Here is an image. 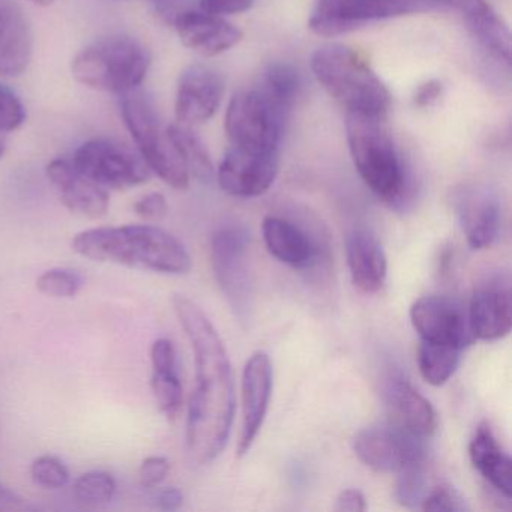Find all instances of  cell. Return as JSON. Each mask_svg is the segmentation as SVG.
Instances as JSON below:
<instances>
[{
  "instance_id": "cell-1",
  "label": "cell",
  "mask_w": 512,
  "mask_h": 512,
  "mask_svg": "<svg viewBox=\"0 0 512 512\" xmlns=\"http://www.w3.org/2000/svg\"><path fill=\"white\" fill-rule=\"evenodd\" d=\"M173 310L194 355V389L188 403L185 448L194 464L217 460L229 442L235 416V382L223 338L202 307L173 295Z\"/></svg>"
},
{
  "instance_id": "cell-2",
  "label": "cell",
  "mask_w": 512,
  "mask_h": 512,
  "mask_svg": "<svg viewBox=\"0 0 512 512\" xmlns=\"http://www.w3.org/2000/svg\"><path fill=\"white\" fill-rule=\"evenodd\" d=\"M71 248L94 262L157 274L182 275L191 269V256L185 245L172 233L151 224L83 230L74 236Z\"/></svg>"
},
{
  "instance_id": "cell-3",
  "label": "cell",
  "mask_w": 512,
  "mask_h": 512,
  "mask_svg": "<svg viewBox=\"0 0 512 512\" xmlns=\"http://www.w3.org/2000/svg\"><path fill=\"white\" fill-rule=\"evenodd\" d=\"M346 131L353 164L364 184L391 208L403 206L409 182L386 116L346 113Z\"/></svg>"
},
{
  "instance_id": "cell-4",
  "label": "cell",
  "mask_w": 512,
  "mask_h": 512,
  "mask_svg": "<svg viewBox=\"0 0 512 512\" xmlns=\"http://www.w3.org/2000/svg\"><path fill=\"white\" fill-rule=\"evenodd\" d=\"M311 70L346 113L388 115L391 94L356 50L341 44L322 47L311 59Z\"/></svg>"
},
{
  "instance_id": "cell-5",
  "label": "cell",
  "mask_w": 512,
  "mask_h": 512,
  "mask_svg": "<svg viewBox=\"0 0 512 512\" xmlns=\"http://www.w3.org/2000/svg\"><path fill=\"white\" fill-rule=\"evenodd\" d=\"M151 67V53L136 38L109 37L86 47L74 58L77 82L101 92L128 94L142 85Z\"/></svg>"
},
{
  "instance_id": "cell-6",
  "label": "cell",
  "mask_w": 512,
  "mask_h": 512,
  "mask_svg": "<svg viewBox=\"0 0 512 512\" xmlns=\"http://www.w3.org/2000/svg\"><path fill=\"white\" fill-rule=\"evenodd\" d=\"M124 95L122 118L140 157L167 185L175 190H185L190 185V173L170 142L167 131L161 127L155 107L140 92L131 91Z\"/></svg>"
},
{
  "instance_id": "cell-7",
  "label": "cell",
  "mask_w": 512,
  "mask_h": 512,
  "mask_svg": "<svg viewBox=\"0 0 512 512\" xmlns=\"http://www.w3.org/2000/svg\"><path fill=\"white\" fill-rule=\"evenodd\" d=\"M286 116L259 88L239 92L227 107L226 134L230 146L280 151Z\"/></svg>"
},
{
  "instance_id": "cell-8",
  "label": "cell",
  "mask_w": 512,
  "mask_h": 512,
  "mask_svg": "<svg viewBox=\"0 0 512 512\" xmlns=\"http://www.w3.org/2000/svg\"><path fill=\"white\" fill-rule=\"evenodd\" d=\"M71 163L82 175L107 191L139 187L151 175V170L140 154L131 151L118 140L106 137L83 143Z\"/></svg>"
},
{
  "instance_id": "cell-9",
  "label": "cell",
  "mask_w": 512,
  "mask_h": 512,
  "mask_svg": "<svg viewBox=\"0 0 512 512\" xmlns=\"http://www.w3.org/2000/svg\"><path fill=\"white\" fill-rule=\"evenodd\" d=\"M427 8L425 0H317L308 26L319 37L334 38Z\"/></svg>"
},
{
  "instance_id": "cell-10",
  "label": "cell",
  "mask_w": 512,
  "mask_h": 512,
  "mask_svg": "<svg viewBox=\"0 0 512 512\" xmlns=\"http://www.w3.org/2000/svg\"><path fill=\"white\" fill-rule=\"evenodd\" d=\"M250 238L239 227L218 230L211 242L215 278L235 316L247 320L251 310V278L248 268Z\"/></svg>"
},
{
  "instance_id": "cell-11",
  "label": "cell",
  "mask_w": 512,
  "mask_h": 512,
  "mask_svg": "<svg viewBox=\"0 0 512 512\" xmlns=\"http://www.w3.org/2000/svg\"><path fill=\"white\" fill-rule=\"evenodd\" d=\"M424 440L395 422L373 425L356 434L353 452L362 464L376 472L397 473L409 464L427 460Z\"/></svg>"
},
{
  "instance_id": "cell-12",
  "label": "cell",
  "mask_w": 512,
  "mask_h": 512,
  "mask_svg": "<svg viewBox=\"0 0 512 512\" xmlns=\"http://www.w3.org/2000/svg\"><path fill=\"white\" fill-rule=\"evenodd\" d=\"M410 322L421 341L466 349L476 338L469 314L457 299L449 296H422L410 307Z\"/></svg>"
},
{
  "instance_id": "cell-13",
  "label": "cell",
  "mask_w": 512,
  "mask_h": 512,
  "mask_svg": "<svg viewBox=\"0 0 512 512\" xmlns=\"http://www.w3.org/2000/svg\"><path fill=\"white\" fill-rule=\"evenodd\" d=\"M280 170V151L230 146L218 166L221 190L233 197L251 199L265 194L274 184Z\"/></svg>"
},
{
  "instance_id": "cell-14",
  "label": "cell",
  "mask_w": 512,
  "mask_h": 512,
  "mask_svg": "<svg viewBox=\"0 0 512 512\" xmlns=\"http://www.w3.org/2000/svg\"><path fill=\"white\" fill-rule=\"evenodd\" d=\"M452 206L472 250L490 248L499 239L503 224L502 203L490 188L463 185L452 194Z\"/></svg>"
},
{
  "instance_id": "cell-15",
  "label": "cell",
  "mask_w": 512,
  "mask_h": 512,
  "mask_svg": "<svg viewBox=\"0 0 512 512\" xmlns=\"http://www.w3.org/2000/svg\"><path fill=\"white\" fill-rule=\"evenodd\" d=\"M274 389V368L268 353L257 350L248 359L242 371V425L238 443V457L250 452L259 436Z\"/></svg>"
},
{
  "instance_id": "cell-16",
  "label": "cell",
  "mask_w": 512,
  "mask_h": 512,
  "mask_svg": "<svg viewBox=\"0 0 512 512\" xmlns=\"http://www.w3.org/2000/svg\"><path fill=\"white\" fill-rule=\"evenodd\" d=\"M467 314L476 340L497 341L509 335L512 302L508 275H496L479 284L470 299Z\"/></svg>"
},
{
  "instance_id": "cell-17",
  "label": "cell",
  "mask_w": 512,
  "mask_h": 512,
  "mask_svg": "<svg viewBox=\"0 0 512 512\" xmlns=\"http://www.w3.org/2000/svg\"><path fill=\"white\" fill-rule=\"evenodd\" d=\"M223 77L206 67L194 65L182 74L176 92L175 112L178 122L185 125L203 124L209 121L223 103Z\"/></svg>"
},
{
  "instance_id": "cell-18",
  "label": "cell",
  "mask_w": 512,
  "mask_h": 512,
  "mask_svg": "<svg viewBox=\"0 0 512 512\" xmlns=\"http://www.w3.org/2000/svg\"><path fill=\"white\" fill-rule=\"evenodd\" d=\"M47 178L55 187L62 205L79 217L100 220L110 208L109 191L79 172L68 160H53Z\"/></svg>"
},
{
  "instance_id": "cell-19",
  "label": "cell",
  "mask_w": 512,
  "mask_h": 512,
  "mask_svg": "<svg viewBox=\"0 0 512 512\" xmlns=\"http://www.w3.org/2000/svg\"><path fill=\"white\" fill-rule=\"evenodd\" d=\"M175 28L184 46L205 58H214L233 49L244 37L241 29L223 17L202 10L179 13Z\"/></svg>"
},
{
  "instance_id": "cell-20",
  "label": "cell",
  "mask_w": 512,
  "mask_h": 512,
  "mask_svg": "<svg viewBox=\"0 0 512 512\" xmlns=\"http://www.w3.org/2000/svg\"><path fill=\"white\" fill-rule=\"evenodd\" d=\"M383 395L395 424L424 439L436 433L439 425L436 409L403 374H389L383 386Z\"/></svg>"
},
{
  "instance_id": "cell-21",
  "label": "cell",
  "mask_w": 512,
  "mask_h": 512,
  "mask_svg": "<svg viewBox=\"0 0 512 512\" xmlns=\"http://www.w3.org/2000/svg\"><path fill=\"white\" fill-rule=\"evenodd\" d=\"M34 34L16 0H0V74L20 76L31 64Z\"/></svg>"
},
{
  "instance_id": "cell-22",
  "label": "cell",
  "mask_w": 512,
  "mask_h": 512,
  "mask_svg": "<svg viewBox=\"0 0 512 512\" xmlns=\"http://www.w3.org/2000/svg\"><path fill=\"white\" fill-rule=\"evenodd\" d=\"M263 241L278 262L299 271L316 266L319 250L310 235L286 218L268 215L262 223Z\"/></svg>"
},
{
  "instance_id": "cell-23",
  "label": "cell",
  "mask_w": 512,
  "mask_h": 512,
  "mask_svg": "<svg viewBox=\"0 0 512 512\" xmlns=\"http://www.w3.org/2000/svg\"><path fill=\"white\" fill-rule=\"evenodd\" d=\"M347 265L353 286L365 295H373L385 286L388 259L373 233L355 229L346 241Z\"/></svg>"
},
{
  "instance_id": "cell-24",
  "label": "cell",
  "mask_w": 512,
  "mask_h": 512,
  "mask_svg": "<svg viewBox=\"0 0 512 512\" xmlns=\"http://www.w3.org/2000/svg\"><path fill=\"white\" fill-rule=\"evenodd\" d=\"M469 457L479 475L505 499L512 494V461L488 422H481L469 443Z\"/></svg>"
},
{
  "instance_id": "cell-25",
  "label": "cell",
  "mask_w": 512,
  "mask_h": 512,
  "mask_svg": "<svg viewBox=\"0 0 512 512\" xmlns=\"http://www.w3.org/2000/svg\"><path fill=\"white\" fill-rule=\"evenodd\" d=\"M170 142L175 146L181 160L184 161L190 176L200 181H209L214 176L211 155L205 143L194 133L191 125L176 122L166 128Z\"/></svg>"
},
{
  "instance_id": "cell-26",
  "label": "cell",
  "mask_w": 512,
  "mask_h": 512,
  "mask_svg": "<svg viewBox=\"0 0 512 512\" xmlns=\"http://www.w3.org/2000/svg\"><path fill=\"white\" fill-rule=\"evenodd\" d=\"M460 352V349L452 346L421 341L418 349V367L422 379L428 385H445L460 365Z\"/></svg>"
},
{
  "instance_id": "cell-27",
  "label": "cell",
  "mask_w": 512,
  "mask_h": 512,
  "mask_svg": "<svg viewBox=\"0 0 512 512\" xmlns=\"http://www.w3.org/2000/svg\"><path fill=\"white\" fill-rule=\"evenodd\" d=\"M259 89L284 113H289L298 98L301 77L290 65H271L263 74Z\"/></svg>"
},
{
  "instance_id": "cell-28",
  "label": "cell",
  "mask_w": 512,
  "mask_h": 512,
  "mask_svg": "<svg viewBox=\"0 0 512 512\" xmlns=\"http://www.w3.org/2000/svg\"><path fill=\"white\" fill-rule=\"evenodd\" d=\"M116 479L104 470L82 473L74 481L73 496L80 505L100 508L112 502L116 494Z\"/></svg>"
},
{
  "instance_id": "cell-29",
  "label": "cell",
  "mask_w": 512,
  "mask_h": 512,
  "mask_svg": "<svg viewBox=\"0 0 512 512\" xmlns=\"http://www.w3.org/2000/svg\"><path fill=\"white\" fill-rule=\"evenodd\" d=\"M397 484H395V499L406 508H421L428 488L427 460L409 464L398 470Z\"/></svg>"
},
{
  "instance_id": "cell-30",
  "label": "cell",
  "mask_w": 512,
  "mask_h": 512,
  "mask_svg": "<svg viewBox=\"0 0 512 512\" xmlns=\"http://www.w3.org/2000/svg\"><path fill=\"white\" fill-rule=\"evenodd\" d=\"M152 394L158 409L175 419L184 406V388L178 376V370H152Z\"/></svg>"
},
{
  "instance_id": "cell-31",
  "label": "cell",
  "mask_w": 512,
  "mask_h": 512,
  "mask_svg": "<svg viewBox=\"0 0 512 512\" xmlns=\"http://www.w3.org/2000/svg\"><path fill=\"white\" fill-rule=\"evenodd\" d=\"M82 274L71 268H52L37 278L38 292L55 299H71L82 290Z\"/></svg>"
},
{
  "instance_id": "cell-32",
  "label": "cell",
  "mask_w": 512,
  "mask_h": 512,
  "mask_svg": "<svg viewBox=\"0 0 512 512\" xmlns=\"http://www.w3.org/2000/svg\"><path fill=\"white\" fill-rule=\"evenodd\" d=\"M32 481L47 490H59L70 482V470L59 458L41 455L31 464Z\"/></svg>"
},
{
  "instance_id": "cell-33",
  "label": "cell",
  "mask_w": 512,
  "mask_h": 512,
  "mask_svg": "<svg viewBox=\"0 0 512 512\" xmlns=\"http://www.w3.org/2000/svg\"><path fill=\"white\" fill-rule=\"evenodd\" d=\"M421 508L431 512H464L470 509L466 499L449 485L431 488Z\"/></svg>"
},
{
  "instance_id": "cell-34",
  "label": "cell",
  "mask_w": 512,
  "mask_h": 512,
  "mask_svg": "<svg viewBox=\"0 0 512 512\" xmlns=\"http://www.w3.org/2000/svg\"><path fill=\"white\" fill-rule=\"evenodd\" d=\"M26 121L22 101L7 86L0 83V133L19 130Z\"/></svg>"
},
{
  "instance_id": "cell-35",
  "label": "cell",
  "mask_w": 512,
  "mask_h": 512,
  "mask_svg": "<svg viewBox=\"0 0 512 512\" xmlns=\"http://www.w3.org/2000/svg\"><path fill=\"white\" fill-rule=\"evenodd\" d=\"M170 472V461L161 455H151L139 467V482L143 488L154 490L163 484Z\"/></svg>"
},
{
  "instance_id": "cell-36",
  "label": "cell",
  "mask_w": 512,
  "mask_h": 512,
  "mask_svg": "<svg viewBox=\"0 0 512 512\" xmlns=\"http://www.w3.org/2000/svg\"><path fill=\"white\" fill-rule=\"evenodd\" d=\"M136 215L145 221H158L166 217L169 211L167 199L161 193H149L140 197L133 206Z\"/></svg>"
},
{
  "instance_id": "cell-37",
  "label": "cell",
  "mask_w": 512,
  "mask_h": 512,
  "mask_svg": "<svg viewBox=\"0 0 512 512\" xmlns=\"http://www.w3.org/2000/svg\"><path fill=\"white\" fill-rule=\"evenodd\" d=\"M152 370H178L176 350L169 338H158L151 347Z\"/></svg>"
},
{
  "instance_id": "cell-38",
  "label": "cell",
  "mask_w": 512,
  "mask_h": 512,
  "mask_svg": "<svg viewBox=\"0 0 512 512\" xmlns=\"http://www.w3.org/2000/svg\"><path fill=\"white\" fill-rule=\"evenodd\" d=\"M254 0H200V10L215 16H233L253 7Z\"/></svg>"
},
{
  "instance_id": "cell-39",
  "label": "cell",
  "mask_w": 512,
  "mask_h": 512,
  "mask_svg": "<svg viewBox=\"0 0 512 512\" xmlns=\"http://www.w3.org/2000/svg\"><path fill=\"white\" fill-rule=\"evenodd\" d=\"M434 2H440V4L448 5V7L460 11L466 19V23L487 16L491 11H494L485 0H434Z\"/></svg>"
},
{
  "instance_id": "cell-40",
  "label": "cell",
  "mask_w": 512,
  "mask_h": 512,
  "mask_svg": "<svg viewBox=\"0 0 512 512\" xmlns=\"http://www.w3.org/2000/svg\"><path fill=\"white\" fill-rule=\"evenodd\" d=\"M334 509L341 512H364L367 509V500L362 491L349 488L338 494Z\"/></svg>"
},
{
  "instance_id": "cell-41",
  "label": "cell",
  "mask_w": 512,
  "mask_h": 512,
  "mask_svg": "<svg viewBox=\"0 0 512 512\" xmlns=\"http://www.w3.org/2000/svg\"><path fill=\"white\" fill-rule=\"evenodd\" d=\"M184 503V493L176 487H166L154 494V505L161 511H176Z\"/></svg>"
},
{
  "instance_id": "cell-42",
  "label": "cell",
  "mask_w": 512,
  "mask_h": 512,
  "mask_svg": "<svg viewBox=\"0 0 512 512\" xmlns=\"http://www.w3.org/2000/svg\"><path fill=\"white\" fill-rule=\"evenodd\" d=\"M440 95H442V83L437 82V80H428L416 89L413 103L418 107H428L436 103Z\"/></svg>"
},
{
  "instance_id": "cell-43",
  "label": "cell",
  "mask_w": 512,
  "mask_h": 512,
  "mask_svg": "<svg viewBox=\"0 0 512 512\" xmlns=\"http://www.w3.org/2000/svg\"><path fill=\"white\" fill-rule=\"evenodd\" d=\"M22 499L14 493L13 490L7 487V485L0 482V511L2 509H13L20 506Z\"/></svg>"
},
{
  "instance_id": "cell-44",
  "label": "cell",
  "mask_w": 512,
  "mask_h": 512,
  "mask_svg": "<svg viewBox=\"0 0 512 512\" xmlns=\"http://www.w3.org/2000/svg\"><path fill=\"white\" fill-rule=\"evenodd\" d=\"M5 152H7V139H5L4 133H0V160L4 158Z\"/></svg>"
},
{
  "instance_id": "cell-45",
  "label": "cell",
  "mask_w": 512,
  "mask_h": 512,
  "mask_svg": "<svg viewBox=\"0 0 512 512\" xmlns=\"http://www.w3.org/2000/svg\"><path fill=\"white\" fill-rule=\"evenodd\" d=\"M34 4L40 5V7H50L55 0H32Z\"/></svg>"
}]
</instances>
